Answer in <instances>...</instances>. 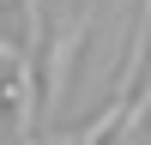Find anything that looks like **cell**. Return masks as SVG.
Wrapping results in <instances>:
<instances>
[{
	"instance_id": "cell-1",
	"label": "cell",
	"mask_w": 151,
	"mask_h": 145,
	"mask_svg": "<svg viewBox=\"0 0 151 145\" xmlns=\"http://www.w3.org/2000/svg\"><path fill=\"white\" fill-rule=\"evenodd\" d=\"M85 30H91V12H73V18L55 30V48H48V97H42V109H60V97H67V85H73V55L85 48Z\"/></svg>"
},
{
	"instance_id": "cell-2",
	"label": "cell",
	"mask_w": 151,
	"mask_h": 145,
	"mask_svg": "<svg viewBox=\"0 0 151 145\" xmlns=\"http://www.w3.org/2000/svg\"><path fill=\"white\" fill-rule=\"evenodd\" d=\"M115 121H121V97H115V103H109V109H103V115H97V121H91V127H85V133H79V145H103V139H109V127H115Z\"/></svg>"
},
{
	"instance_id": "cell-3",
	"label": "cell",
	"mask_w": 151,
	"mask_h": 145,
	"mask_svg": "<svg viewBox=\"0 0 151 145\" xmlns=\"http://www.w3.org/2000/svg\"><path fill=\"white\" fill-rule=\"evenodd\" d=\"M12 55H18V48H12V42H6V36H0V60H12Z\"/></svg>"
},
{
	"instance_id": "cell-4",
	"label": "cell",
	"mask_w": 151,
	"mask_h": 145,
	"mask_svg": "<svg viewBox=\"0 0 151 145\" xmlns=\"http://www.w3.org/2000/svg\"><path fill=\"white\" fill-rule=\"evenodd\" d=\"M0 103H6V91H0Z\"/></svg>"
}]
</instances>
